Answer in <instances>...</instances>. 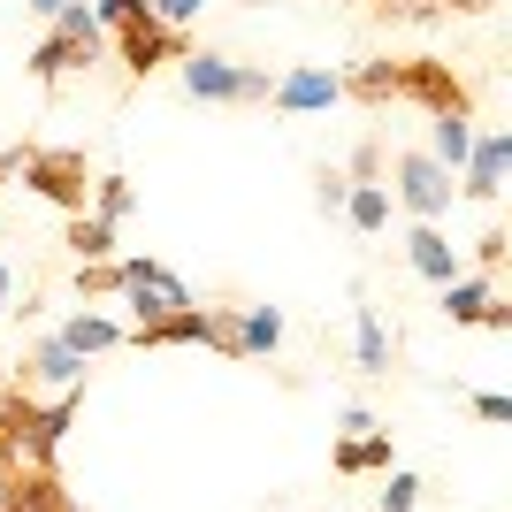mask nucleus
I'll list each match as a JSON object with an SVG mask.
<instances>
[{
    "instance_id": "f257e3e1",
    "label": "nucleus",
    "mask_w": 512,
    "mask_h": 512,
    "mask_svg": "<svg viewBox=\"0 0 512 512\" xmlns=\"http://www.w3.org/2000/svg\"><path fill=\"white\" fill-rule=\"evenodd\" d=\"M85 413V383L62 390L54 406H39V390H23L8 375V398H0V467H54L69 421Z\"/></svg>"
},
{
    "instance_id": "f03ea898",
    "label": "nucleus",
    "mask_w": 512,
    "mask_h": 512,
    "mask_svg": "<svg viewBox=\"0 0 512 512\" xmlns=\"http://www.w3.org/2000/svg\"><path fill=\"white\" fill-rule=\"evenodd\" d=\"M92 62H107V23L92 16V0H62V8H54V31L23 54V69H31L39 92H54L62 77H85Z\"/></svg>"
},
{
    "instance_id": "7ed1b4c3",
    "label": "nucleus",
    "mask_w": 512,
    "mask_h": 512,
    "mask_svg": "<svg viewBox=\"0 0 512 512\" xmlns=\"http://www.w3.org/2000/svg\"><path fill=\"white\" fill-rule=\"evenodd\" d=\"M398 100L428 123H474V85L451 54H398Z\"/></svg>"
},
{
    "instance_id": "20e7f679",
    "label": "nucleus",
    "mask_w": 512,
    "mask_h": 512,
    "mask_svg": "<svg viewBox=\"0 0 512 512\" xmlns=\"http://www.w3.org/2000/svg\"><path fill=\"white\" fill-rule=\"evenodd\" d=\"M383 192H390V207H406L413 222H444L451 199H459V176L421 146H390L383 153Z\"/></svg>"
},
{
    "instance_id": "39448f33",
    "label": "nucleus",
    "mask_w": 512,
    "mask_h": 512,
    "mask_svg": "<svg viewBox=\"0 0 512 512\" xmlns=\"http://www.w3.org/2000/svg\"><path fill=\"white\" fill-rule=\"evenodd\" d=\"M16 176H23V192H39L62 214H85V199H92L85 146H16Z\"/></svg>"
},
{
    "instance_id": "423d86ee",
    "label": "nucleus",
    "mask_w": 512,
    "mask_h": 512,
    "mask_svg": "<svg viewBox=\"0 0 512 512\" xmlns=\"http://www.w3.org/2000/svg\"><path fill=\"white\" fill-rule=\"evenodd\" d=\"M176 77H184V92L207 107H268V92H276V77L260 62H222V54H184L176 62Z\"/></svg>"
},
{
    "instance_id": "0eeeda50",
    "label": "nucleus",
    "mask_w": 512,
    "mask_h": 512,
    "mask_svg": "<svg viewBox=\"0 0 512 512\" xmlns=\"http://www.w3.org/2000/svg\"><path fill=\"white\" fill-rule=\"evenodd\" d=\"M107 31H115V54H123L130 85H146L153 69H169V62H184V54H192V31L161 23L153 8H146V16H123V23H107Z\"/></svg>"
},
{
    "instance_id": "6e6552de",
    "label": "nucleus",
    "mask_w": 512,
    "mask_h": 512,
    "mask_svg": "<svg viewBox=\"0 0 512 512\" xmlns=\"http://www.w3.org/2000/svg\"><path fill=\"white\" fill-rule=\"evenodd\" d=\"M123 299L138 306V321H146V314H176V306H192V291H184V276H169L153 253H130L123 260Z\"/></svg>"
},
{
    "instance_id": "1a4fd4ad",
    "label": "nucleus",
    "mask_w": 512,
    "mask_h": 512,
    "mask_svg": "<svg viewBox=\"0 0 512 512\" xmlns=\"http://www.w3.org/2000/svg\"><path fill=\"white\" fill-rule=\"evenodd\" d=\"M16 383H23V390H77V383H85V352H69L62 337H39V344H23V360H16Z\"/></svg>"
},
{
    "instance_id": "9d476101",
    "label": "nucleus",
    "mask_w": 512,
    "mask_h": 512,
    "mask_svg": "<svg viewBox=\"0 0 512 512\" xmlns=\"http://www.w3.org/2000/svg\"><path fill=\"white\" fill-rule=\"evenodd\" d=\"M505 161H512L505 130H474L467 161H459V199H482V207H490V199L505 192Z\"/></svg>"
},
{
    "instance_id": "9b49d317",
    "label": "nucleus",
    "mask_w": 512,
    "mask_h": 512,
    "mask_svg": "<svg viewBox=\"0 0 512 512\" xmlns=\"http://www.w3.org/2000/svg\"><path fill=\"white\" fill-rule=\"evenodd\" d=\"M69 490L54 467H0V512H62Z\"/></svg>"
},
{
    "instance_id": "f8f14e48",
    "label": "nucleus",
    "mask_w": 512,
    "mask_h": 512,
    "mask_svg": "<svg viewBox=\"0 0 512 512\" xmlns=\"http://www.w3.org/2000/svg\"><path fill=\"white\" fill-rule=\"evenodd\" d=\"M344 85H337V69H283L276 92H268V107L276 115H314V107H337Z\"/></svg>"
},
{
    "instance_id": "ddd939ff",
    "label": "nucleus",
    "mask_w": 512,
    "mask_h": 512,
    "mask_svg": "<svg viewBox=\"0 0 512 512\" xmlns=\"http://www.w3.org/2000/svg\"><path fill=\"white\" fill-rule=\"evenodd\" d=\"M123 344L138 352H169V344H207V306H176V314H146L138 329H123Z\"/></svg>"
},
{
    "instance_id": "4468645a",
    "label": "nucleus",
    "mask_w": 512,
    "mask_h": 512,
    "mask_svg": "<svg viewBox=\"0 0 512 512\" xmlns=\"http://www.w3.org/2000/svg\"><path fill=\"white\" fill-rule=\"evenodd\" d=\"M337 85H344V100H352V107L383 115V107L398 100V54H367V62H352V69H344Z\"/></svg>"
},
{
    "instance_id": "2eb2a0df",
    "label": "nucleus",
    "mask_w": 512,
    "mask_h": 512,
    "mask_svg": "<svg viewBox=\"0 0 512 512\" xmlns=\"http://www.w3.org/2000/svg\"><path fill=\"white\" fill-rule=\"evenodd\" d=\"M375 23H451V16H490V0H360Z\"/></svg>"
},
{
    "instance_id": "dca6fc26",
    "label": "nucleus",
    "mask_w": 512,
    "mask_h": 512,
    "mask_svg": "<svg viewBox=\"0 0 512 512\" xmlns=\"http://www.w3.org/2000/svg\"><path fill=\"white\" fill-rule=\"evenodd\" d=\"M406 260L421 268L428 283H451V276H467V260L451 253V237L436 230V222H413V230H406Z\"/></svg>"
},
{
    "instance_id": "f3484780",
    "label": "nucleus",
    "mask_w": 512,
    "mask_h": 512,
    "mask_svg": "<svg viewBox=\"0 0 512 512\" xmlns=\"http://www.w3.org/2000/svg\"><path fill=\"white\" fill-rule=\"evenodd\" d=\"M329 467H337V474H390V467H398L390 428H360V436H344V444L329 451Z\"/></svg>"
},
{
    "instance_id": "a211bd4d",
    "label": "nucleus",
    "mask_w": 512,
    "mask_h": 512,
    "mask_svg": "<svg viewBox=\"0 0 512 512\" xmlns=\"http://www.w3.org/2000/svg\"><path fill=\"white\" fill-rule=\"evenodd\" d=\"M490 299H497V276H482V268H474V276H451V283H444V314L459 321V329H482Z\"/></svg>"
},
{
    "instance_id": "6ab92c4d",
    "label": "nucleus",
    "mask_w": 512,
    "mask_h": 512,
    "mask_svg": "<svg viewBox=\"0 0 512 512\" xmlns=\"http://www.w3.org/2000/svg\"><path fill=\"white\" fill-rule=\"evenodd\" d=\"M352 360H360L367 383L390 375V337H383V321H375V306H352Z\"/></svg>"
},
{
    "instance_id": "aec40b11",
    "label": "nucleus",
    "mask_w": 512,
    "mask_h": 512,
    "mask_svg": "<svg viewBox=\"0 0 512 512\" xmlns=\"http://www.w3.org/2000/svg\"><path fill=\"white\" fill-rule=\"evenodd\" d=\"M54 337H62L69 352H85V360H100V352H115V344H123V329H115L107 314H69L62 329H54Z\"/></svg>"
},
{
    "instance_id": "412c9836",
    "label": "nucleus",
    "mask_w": 512,
    "mask_h": 512,
    "mask_svg": "<svg viewBox=\"0 0 512 512\" xmlns=\"http://www.w3.org/2000/svg\"><path fill=\"white\" fill-rule=\"evenodd\" d=\"M344 222L360 237H383L390 230V192L383 184H352V192H344Z\"/></svg>"
},
{
    "instance_id": "4be33fe9",
    "label": "nucleus",
    "mask_w": 512,
    "mask_h": 512,
    "mask_svg": "<svg viewBox=\"0 0 512 512\" xmlns=\"http://www.w3.org/2000/svg\"><path fill=\"white\" fill-rule=\"evenodd\" d=\"M62 245H69L77 260H115V222H100V214H69Z\"/></svg>"
},
{
    "instance_id": "5701e85b",
    "label": "nucleus",
    "mask_w": 512,
    "mask_h": 512,
    "mask_svg": "<svg viewBox=\"0 0 512 512\" xmlns=\"http://www.w3.org/2000/svg\"><path fill=\"white\" fill-rule=\"evenodd\" d=\"M237 329H245V360H268L283 344V314L276 306H237Z\"/></svg>"
},
{
    "instance_id": "b1692460",
    "label": "nucleus",
    "mask_w": 512,
    "mask_h": 512,
    "mask_svg": "<svg viewBox=\"0 0 512 512\" xmlns=\"http://www.w3.org/2000/svg\"><path fill=\"white\" fill-rule=\"evenodd\" d=\"M77 299H85V306L123 299V253H115V260H77Z\"/></svg>"
},
{
    "instance_id": "393cba45",
    "label": "nucleus",
    "mask_w": 512,
    "mask_h": 512,
    "mask_svg": "<svg viewBox=\"0 0 512 512\" xmlns=\"http://www.w3.org/2000/svg\"><path fill=\"white\" fill-rule=\"evenodd\" d=\"M130 207H138L130 176H92V199H85V214H100V222H123Z\"/></svg>"
},
{
    "instance_id": "a878e982",
    "label": "nucleus",
    "mask_w": 512,
    "mask_h": 512,
    "mask_svg": "<svg viewBox=\"0 0 512 512\" xmlns=\"http://www.w3.org/2000/svg\"><path fill=\"white\" fill-rule=\"evenodd\" d=\"M467 146H474V123H428V153H436V161H444L451 176H459Z\"/></svg>"
},
{
    "instance_id": "bb28decb",
    "label": "nucleus",
    "mask_w": 512,
    "mask_h": 512,
    "mask_svg": "<svg viewBox=\"0 0 512 512\" xmlns=\"http://www.w3.org/2000/svg\"><path fill=\"white\" fill-rule=\"evenodd\" d=\"M207 352H222V360H245V329H237V306H207Z\"/></svg>"
},
{
    "instance_id": "cd10ccee",
    "label": "nucleus",
    "mask_w": 512,
    "mask_h": 512,
    "mask_svg": "<svg viewBox=\"0 0 512 512\" xmlns=\"http://www.w3.org/2000/svg\"><path fill=\"white\" fill-rule=\"evenodd\" d=\"M344 192H352V176H344L337 161H321V169H314V207L321 214H344Z\"/></svg>"
},
{
    "instance_id": "c85d7f7f",
    "label": "nucleus",
    "mask_w": 512,
    "mask_h": 512,
    "mask_svg": "<svg viewBox=\"0 0 512 512\" xmlns=\"http://www.w3.org/2000/svg\"><path fill=\"white\" fill-rule=\"evenodd\" d=\"M344 176H352V184H383V138H375V130H367L360 146H352V161H344Z\"/></svg>"
},
{
    "instance_id": "c756f323",
    "label": "nucleus",
    "mask_w": 512,
    "mask_h": 512,
    "mask_svg": "<svg viewBox=\"0 0 512 512\" xmlns=\"http://www.w3.org/2000/svg\"><path fill=\"white\" fill-rule=\"evenodd\" d=\"M383 512H421V482L390 467V474H383Z\"/></svg>"
},
{
    "instance_id": "7c9ffc66",
    "label": "nucleus",
    "mask_w": 512,
    "mask_h": 512,
    "mask_svg": "<svg viewBox=\"0 0 512 512\" xmlns=\"http://www.w3.org/2000/svg\"><path fill=\"white\" fill-rule=\"evenodd\" d=\"M146 8H153L161 23H176V31H192V23L207 16V0H146Z\"/></svg>"
},
{
    "instance_id": "2f4dec72",
    "label": "nucleus",
    "mask_w": 512,
    "mask_h": 512,
    "mask_svg": "<svg viewBox=\"0 0 512 512\" xmlns=\"http://www.w3.org/2000/svg\"><path fill=\"white\" fill-rule=\"evenodd\" d=\"M505 245H512L505 230H482V237H474V268H482V276H497V260H505Z\"/></svg>"
},
{
    "instance_id": "473e14b6",
    "label": "nucleus",
    "mask_w": 512,
    "mask_h": 512,
    "mask_svg": "<svg viewBox=\"0 0 512 512\" xmlns=\"http://www.w3.org/2000/svg\"><path fill=\"white\" fill-rule=\"evenodd\" d=\"M467 406L482 413V421H512V398H505V390H474Z\"/></svg>"
},
{
    "instance_id": "72a5a7b5",
    "label": "nucleus",
    "mask_w": 512,
    "mask_h": 512,
    "mask_svg": "<svg viewBox=\"0 0 512 512\" xmlns=\"http://www.w3.org/2000/svg\"><path fill=\"white\" fill-rule=\"evenodd\" d=\"M92 16H100V23H123V16H146V0H100Z\"/></svg>"
},
{
    "instance_id": "f704fd0d",
    "label": "nucleus",
    "mask_w": 512,
    "mask_h": 512,
    "mask_svg": "<svg viewBox=\"0 0 512 512\" xmlns=\"http://www.w3.org/2000/svg\"><path fill=\"white\" fill-rule=\"evenodd\" d=\"M482 329H490V337H505V329H512V306H505V299H490V314H482Z\"/></svg>"
},
{
    "instance_id": "c9c22d12",
    "label": "nucleus",
    "mask_w": 512,
    "mask_h": 512,
    "mask_svg": "<svg viewBox=\"0 0 512 512\" xmlns=\"http://www.w3.org/2000/svg\"><path fill=\"white\" fill-rule=\"evenodd\" d=\"M23 8H39V16H54V8H62V0H23Z\"/></svg>"
},
{
    "instance_id": "e433bc0d",
    "label": "nucleus",
    "mask_w": 512,
    "mask_h": 512,
    "mask_svg": "<svg viewBox=\"0 0 512 512\" xmlns=\"http://www.w3.org/2000/svg\"><path fill=\"white\" fill-rule=\"evenodd\" d=\"M0 306H8V260H0Z\"/></svg>"
},
{
    "instance_id": "4c0bfd02",
    "label": "nucleus",
    "mask_w": 512,
    "mask_h": 512,
    "mask_svg": "<svg viewBox=\"0 0 512 512\" xmlns=\"http://www.w3.org/2000/svg\"><path fill=\"white\" fill-rule=\"evenodd\" d=\"M0 398H8V375H0Z\"/></svg>"
},
{
    "instance_id": "58836bf2",
    "label": "nucleus",
    "mask_w": 512,
    "mask_h": 512,
    "mask_svg": "<svg viewBox=\"0 0 512 512\" xmlns=\"http://www.w3.org/2000/svg\"><path fill=\"white\" fill-rule=\"evenodd\" d=\"M337 8H360V0H337Z\"/></svg>"
},
{
    "instance_id": "ea45409f",
    "label": "nucleus",
    "mask_w": 512,
    "mask_h": 512,
    "mask_svg": "<svg viewBox=\"0 0 512 512\" xmlns=\"http://www.w3.org/2000/svg\"><path fill=\"white\" fill-rule=\"evenodd\" d=\"M69 505H77V497H69ZM69 505H62V512H69Z\"/></svg>"
}]
</instances>
